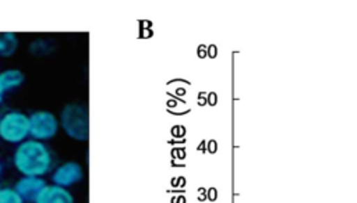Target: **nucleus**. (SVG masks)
Masks as SVG:
<instances>
[{"instance_id": "f257e3e1", "label": "nucleus", "mask_w": 357, "mask_h": 203, "mask_svg": "<svg viewBox=\"0 0 357 203\" xmlns=\"http://www.w3.org/2000/svg\"><path fill=\"white\" fill-rule=\"evenodd\" d=\"M13 164L21 175L43 177L53 168V153L45 142L29 138L17 145Z\"/></svg>"}, {"instance_id": "f03ea898", "label": "nucleus", "mask_w": 357, "mask_h": 203, "mask_svg": "<svg viewBox=\"0 0 357 203\" xmlns=\"http://www.w3.org/2000/svg\"><path fill=\"white\" fill-rule=\"evenodd\" d=\"M60 128L63 132L77 142L89 139V115L88 108L79 103H68L60 111Z\"/></svg>"}, {"instance_id": "7ed1b4c3", "label": "nucleus", "mask_w": 357, "mask_h": 203, "mask_svg": "<svg viewBox=\"0 0 357 203\" xmlns=\"http://www.w3.org/2000/svg\"><path fill=\"white\" fill-rule=\"evenodd\" d=\"M29 138V117L20 110H8L0 115V139L20 145Z\"/></svg>"}, {"instance_id": "20e7f679", "label": "nucleus", "mask_w": 357, "mask_h": 203, "mask_svg": "<svg viewBox=\"0 0 357 203\" xmlns=\"http://www.w3.org/2000/svg\"><path fill=\"white\" fill-rule=\"evenodd\" d=\"M29 117V138L46 142L54 138L60 129L59 118L47 110H38L31 113Z\"/></svg>"}, {"instance_id": "39448f33", "label": "nucleus", "mask_w": 357, "mask_h": 203, "mask_svg": "<svg viewBox=\"0 0 357 203\" xmlns=\"http://www.w3.org/2000/svg\"><path fill=\"white\" fill-rule=\"evenodd\" d=\"M84 179V168L77 161H66L56 167L52 172V182L54 185L70 188L79 184Z\"/></svg>"}, {"instance_id": "423d86ee", "label": "nucleus", "mask_w": 357, "mask_h": 203, "mask_svg": "<svg viewBox=\"0 0 357 203\" xmlns=\"http://www.w3.org/2000/svg\"><path fill=\"white\" fill-rule=\"evenodd\" d=\"M46 182L42 177L22 175L14 185L15 192L24 199V202H35L39 192L45 188Z\"/></svg>"}, {"instance_id": "0eeeda50", "label": "nucleus", "mask_w": 357, "mask_h": 203, "mask_svg": "<svg viewBox=\"0 0 357 203\" xmlns=\"http://www.w3.org/2000/svg\"><path fill=\"white\" fill-rule=\"evenodd\" d=\"M33 203H74V196L67 188L46 184Z\"/></svg>"}, {"instance_id": "6e6552de", "label": "nucleus", "mask_w": 357, "mask_h": 203, "mask_svg": "<svg viewBox=\"0 0 357 203\" xmlns=\"http://www.w3.org/2000/svg\"><path fill=\"white\" fill-rule=\"evenodd\" d=\"M24 82L25 75L18 68H7L0 72V92L3 95L18 89Z\"/></svg>"}, {"instance_id": "1a4fd4ad", "label": "nucleus", "mask_w": 357, "mask_h": 203, "mask_svg": "<svg viewBox=\"0 0 357 203\" xmlns=\"http://www.w3.org/2000/svg\"><path fill=\"white\" fill-rule=\"evenodd\" d=\"M18 49V38L14 32H0V57H11Z\"/></svg>"}, {"instance_id": "9d476101", "label": "nucleus", "mask_w": 357, "mask_h": 203, "mask_svg": "<svg viewBox=\"0 0 357 203\" xmlns=\"http://www.w3.org/2000/svg\"><path fill=\"white\" fill-rule=\"evenodd\" d=\"M0 203H25L14 188L0 186Z\"/></svg>"}, {"instance_id": "9b49d317", "label": "nucleus", "mask_w": 357, "mask_h": 203, "mask_svg": "<svg viewBox=\"0 0 357 203\" xmlns=\"http://www.w3.org/2000/svg\"><path fill=\"white\" fill-rule=\"evenodd\" d=\"M206 103H209L211 106H215V104L218 103V96H216L215 92L208 93V96H206Z\"/></svg>"}, {"instance_id": "f8f14e48", "label": "nucleus", "mask_w": 357, "mask_h": 203, "mask_svg": "<svg viewBox=\"0 0 357 203\" xmlns=\"http://www.w3.org/2000/svg\"><path fill=\"white\" fill-rule=\"evenodd\" d=\"M206 54L211 57V58H215L216 54H218V47L215 44H211L208 49H206Z\"/></svg>"}, {"instance_id": "ddd939ff", "label": "nucleus", "mask_w": 357, "mask_h": 203, "mask_svg": "<svg viewBox=\"0 0 357 203\" xmlns=\"http://www.w3.org/2000/svg\"><path fill=\"white\" fill-rule=\"evenodd\" d=\"M216 196H218V192H216V189L215 188H209L208 190H206V197L209 199V200H216Z\"/></svg>"}, {"instance_id": "4468645a", "label": "nucleus", "mask_w": 357, "mask_h": 203, "mask_svg": "<svg viewBox=\"0 0 357 203\" xmlns=\"http://www.w3.org/2000/svg\"><path fill=\"white\" fill-rule=\"evenodd\" d=\"M216 149H218V143H216V140H209L208 142V152L209 153H215L216 152Z\"/></svg>"}, {"instance_id": "2eb2a0df", "label": "nucleus", "mask_w": 357, "mask_h": 203, "mask_svg": "<svg viewBox=\"0 0 357 203\" xmlns=\"http://www.w3.org/2000/svg\"><path fill=\"white\" fill-rule=\"evenodd\" d=\"M197 54H198V57H199V58L206 57V46L201 44V46L198 47V50H197Z\"/></svg>"}, {"instance_id": "dca6fc26", "label": "nucleus", "mask_w": 357, "mask_h": 203, "mask_svg": "<svg viewBox=\"0 0 357 203\" xmlns=\"http://www.w3.org/2000/svg\"><path fill=\"white\" fill-rule=\"evenodd\" d=\"M177 159L178 160H184L185 159V150L183 147H178L177 149Z\"/></svg>"}, {"instance_id": "f3484780", "label": "nucleus", "mask_w": 357, "mask_h": 203, "mask_svg": "<svg viewBox=\"0 0 357 203\" xmlns=\"http://www.w3.org/2000/svg\"><path fill=\"white\" fill-rule=\"evenodd\" d=\"M185 135V128L183 125H178V139H183Z\"/></svg>"}, {"instance_id": "a211bd4d", "label": "nucleus", "mask_w": 357, "mask_h": 203, "mask_svg": "<svg viewBox=\"0 0 357 203\" xmlns=\"http://www.w3.org/2000/svg\"><path fill=\"white\" fill-rule=\"evenodd\" d=\"M172 135H173V138H178V125H174L173 128H172Z\"/></svg>"}, {"instance_id": "6ab92c4d", "label": "nucleus", "mask_w": 357, "mask_h": 203, "mask_svg": "<svg viewBox=\"0 0 357 203\" xmlns=\"http://www.w3.org/2000/svg\"><path fill=\"white\" fill-rule=\"evenodd\" d=\"M176 95H177V96L185 95V89H184V88H177V89H176Z\"/></svg>"}, {"instance_id": "aec40b11", "label": "nucleus", "mask_w": 357, "mask_h": 203, "mask_svg": "<svg viewBox=\"0 0 357 203\" xmlns=\"http://www.w3.org/2000/svg\"><path fill=\"white\" fill-rule=\"evenodd\" d=\"M198 104L205 106L206 104V97H198Z\"/></svg>"}, {"instance_id": "412c9836", "label": "nucleus", "mask_w": 357, "mask_h": 203, "mask_svg": "<svg viewBox=\"0 0 357 203\" xmlns=\"http://www.w3.org/2000/svg\"><path fill=\"white\" fill-rule=\"evenodd\" d=\"M185 185V178L184 177H180L178 178V186H184Z\"/></svg>"}, {"instance_id": "4be33fe9", "label": "nucleus", "mask_w": 357, "mask_h": 203, "mask_svg": "<svg viewBox=\"0 0 357 203\" xmlns=\"http://www.w3.org/2000/svg\"><path fill=\"white\" fill-rule=\"evenodd\" d=\"M177 203H185V197L183 195L177 196Z\"/></svg>"}, {"instance_id": "5701e85b", "label": "nucleus", "mask_w": 357, "mask_h": 203, "mask_svg": "<svg viewBox=\"0 0 357 203\" xmlns=\"http://www.w3.org/2000/svg\"><path fill=\"white\" fill-rule=\"evenodd\" d=\"M167 104H169V107H176V106H177V103H176L174 99H173V100H169Z\"/></svg>"}, {"instance_id": "b1692460", "label": "nucleus", "mask_w": 357, "mask_h": 203, "mask_svg": "<svg viewBox=\"0 0 357 203\" xmlns=\"http://www.w3.org/2000/svg\"><path fill=\"white\" fill-rule=\"evenodd\" d=\"M205 199H206V192H205V193H199L198 200H201V202H202V200H205Z\"/></svg>"}, {"instance_id": "393cba45", "label": "nucleus", "mask_w": 357, "mask_h": 203, "mask_svg": "<svg viewBox=\"0 0 357 203\" xmlns=\"http://www.w3.org/2000/svg\"><path fill=\"white\" fill-rule=\"evenodd\" d=\"M172 157H173V159H177V149H176V147L172 150Z\"/></svg>"}, {"instance_id": "a878e982", "label": "nucleus", "mask_w": 357, "mask_h": 203, "mask_svg": "<svg viewBox=\"0 0 357 203\" xmlns=\"http://www.w3.org/2000/svg\"><path fill=\"white\" fill-rule=\"evenodd\" d=\"M204 146H205V140H204V142H202V143L198 146V150H202V152H205V147H204Z\"/></svg>"}, {"instance_id": "bb28decb", "label": "nucleus", "mask_w": 357, "mask_h": 203, "mask_svg": "<svg viewBox=\"0 0 357 203\" xmlns=\"http://www.w3.org/2000/svg\"><path fill=\"white\" fill-rule=\"evenodd\" d=\"M172 185H173V186H178V179L173 178V179H172Z\"/></svg>"}, {"instance_id": "cd10ccee", "label": "nucleus", "mask_w": 357, "mask_h": 203, "mask_svg": "<svg viewBox=\"0 0 357 203\" xmlns=\"http://www.w3.org/2000/svg\"><path fill=\"white\" fill-rule=\"evenodd\" d=\"M205 96H206L205 92H199V95H198V97H205Z\"/></svg>"}, {"instance_id": "c85d7f7f", "label": "nucleus", "mask_w": 357, "mask_h": 203, "mask_svg": "<svg viewBox=\"0 0 357 203\" xmlns=\"http://www.w3.org/2000/svg\"><path fill=\"white\" fill-rule=\"evenodd\" d=\"M198 192H199V193H205V192H206V189H205V188H199V189H198Z\"/></svg>"}, {"instance_id": "c756f323", "label": "nucleus", "mask_w": 357, "mask_h": 203, "mask_svg": "<svg viewBox=\"0 0 357 203\" xmlns=\"http://www.w3.org/2000/svg\"><path fill=\"white\" fill-rule=\"evenodd\" d=\"M1 174H3V163L0 160V177H1Z\"/></svg>"}, {"instance_id": "7c9ffc66", "label": "nucleus", "mask_w": 357, "mask_h": 203, "mask_svg": "<svg viewBox=\"0 0 357 203\" xmlns=\"http://www.w3.org/2000/svg\"><path fill=\"white\" fill-rule=\"evenodd\" d=\"M184 142H185V139H180V140H178V143H184ZM170 143H176V140H174V142H173V140H172V142H170Z\"/></svg>"}, {"instance_id": "2f4dec72", "label": "nucleus", "mask_w": 357, "mask_h": 203, "mask_svg": "<svg viewBox=\"0 0 357 203\" xmlns=\"http://www.w3.org/2000/svg\"><path fill=\"white\" fill-rule=\"evenodd\" d=\"M3 99H4V95L0 92V104H1V102H3Z\"/></svg>"}, {"instance_id": "473e14b6", "label": "nucleus", "mask_w": 357, "mask_h": 203, "mask_svg": "<svg viewBox=\"0 0 357 203\" xmlns=\"http://www.w3.org/2000/svg\"><path fill=\"white\" fill-rule=\"evenodd\" d=\"M172 203H177V197H176V196L172 197Z\"/></svg>"}]
</instances>
